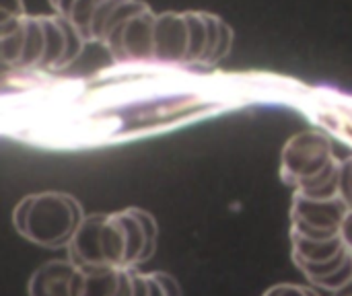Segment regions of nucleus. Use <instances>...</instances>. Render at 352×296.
I'll list each match as a JSON object with an SVG mask.
<instances>
[{
	"label": "nucleus",
	"mask_w": 352,
	"mask_h": 296,
	"mask_svg": "<svg viewBox=\"0 0 352 296\" xmlns=\"http://www.w3.org/2000/svg\"><path fill=\"white\" fill-rule=\"evenodd\" d=\"M157 235V220L142 208L89 214L66 245L68 260L80 270H132L153 258Z\"/></svg>",
	"instance_id": "nucleus-1"
},
{
	"label": "nucleus",
	"mask_w": 352,
	"mask_h": 296,
	"mask_svg": "<svg viewBox=\"0 0 352 296\" xmlns=\"http://www.w3.org/2000/svg\"><path fill=\"white\" fill-rule=\"evenodd\" d=\"M340 175L342 161L326 132H297L285 142L280 152V179L297 194L307 198L342 196Z\"/></svg>",
	"instance_id": "nucleus-2"
},
{
	"label": "nucleus",
	"mask_w": 352,
	"mask_h": 296,
	"mask_svg": "<svg viewBox=\"0 0 352 296\" xmlns=\"http://www.w3.org/2000/svg\"><path fill=\"white\" fill-rule=\"evenodd\" d=\"M85 218L78 200L64 192H41L25 196L12 210V225L27 241L60 249L66 247Z\"/></svg>",
	"instance_id": "nucleus-3"
},
{
	"label": "nucleus",
	"mask_w": 352,
	"mask_h": 296,
	"mask_svg": "<svg viewBox=\"0 0 352 296\" xmlns=\"http://www.w3.org/2000/svg\"><path fill=\"white\" fill-rule=\"evenodd\" d=\"M153 8L144 0H118L111 8L99 43L124 64H153Z\"/></svg>",
	"instance_id": "nucleus-4"
},
{
	"label": "nucleus",
	"mask_w": 352,
	"mask_h": 296,
	"mask_svg": "<svg viewBox=\"0 0 352 296\" xmlns=\"http://www.w3.org/2000/svg\"><path fill=\"white\" fill-rule=\"evenodd\" d=\"M291 258L318 288L338 293L352 284V255L340 235L334 239H303L291 235Z\"/></svg>",
	"instance_id": "nucleus-5"
},
{
	"label": "nucleus",
	"mask_w": 352,
	"mask_h": 296,
	"mask_svg": "<svg viewBox=\"0 0 352 296\" xmlns=\"http://www.w3.org/2000/svg\"><path fill=\"white\" fill-rule=\"evenodd\" d=\"M299 107L322 132L352 148V95L334 87L301 84Z\"/></svg>",
	"instance_id": "nucleus-6"
},
{
	"label": "nucleus",
	"mask_w": 352,
	"mask_h": 296,
	"mask_svg": "<svg viewBox=\"0 0 352 296\" xmlns=\"http://www.w3.org/2000/svg\"><path fill=\"white\" fill-rule=\"evenodd\" d=\"M351 204L344 196L336 198H307L293 194L291 202V235L303 239H334L340 235V225Z\"/></svg>",
	"instance_id": "nucleus-7"
},
{
	"label": "nucleus",
	"mask_w": 352,
	"mask_h": 296,
	"mask_svg": "<svg viewBox=\"0 0 352 296\" xmlns=\"http://www.w3.org/2000/svg\"><path fill=\"white\" fill-rule=\"evenodd\" d=\"M43 27V56L41 70H64L82 54L85 39L78 29L60 14H41Z\"/></svg>",
	"instance_id": "nucleus-8"
},
{
	"label": "nucleus",
	"mask_w": 352,
	"mask_h": 296,
	"mask_svg": "<svg viewBox=\"0 0 352 296\" xmlns=\"http://www.w3.org/2000/svg\"><path fill=\"white\" fill-rule=\"evenodd\" d=\"M82 286V270L70 260H54L41 264L31 280L29 296H78Z\"/></svg>",
	"instance_id": "nucleus-9"
},
{
	"label": "nucleus",
	"mask_w": 352,
	"mask_h": 296,
	"mask_svg": "<svg viewBox=\"0 0 352 296\" xmlns=\"http://www.w3.org/2000/svg\"><path fill=\"white\" fill-rule=\"evenodd\" d=\"M56 14L68 19L85 41H99L101 25L113 0H50Z\"/></svg>",
	"instance_id": "nucleus-10"
},
{
	"label": "nucleus",
	"mask_w": 352,
	"mask_h": 296,
	"mask_svg": "<svg viewBox=\"0 0 352 296\" xmlns=\"http://www.w3.org/2000/svg\"><path fill=\"white\" fill-rule=\"evenodd\" d=\"M132 272L120 268H87L82 270L78 296H132Z\"/></svg>",
	"instance_id": "nucleus-11"
},
{
	"label": "nucleus",
	"mask_w": 352,
	"mask_h": 296,
	"mask_svg": "<svg viewBox=\"0 0 352 296\" xmlns=\"http://www.w3.org/2000/svg\"><path fill=\"white\" fill-rule=\"evenodd\" d=\"M132 296H182V288L167 272H132Z\"/></svg>",
	"instance_id": "nucleus-12"
},
{
	"label": "nucleus",
	"mask_w": 352,
	"mask_h": 296,
	"mask_svg": "<svg viewBox=\"0 0 352 296\" xmlns=\"http://www.w3.org/2000/svg\"><path fill=\"white\" fill-rule=\"evenodd\" d=\"M27 12L23 0H0V29L16 23Z\"/></svg>",
	"instance_id": "nucleus-13"
},
{
	"label": "nucleus",
	"mask_w": 352,
	"mask_h": 296,
	"mask_svg": "<svg viewBox=\"0 0 352 296\" xmlns=\"http://www.w3.org/2000/svg\"><path fill=\"white\" fill-rule=\"evenodd\" d=\"M264 296H320V293L301 284H276L268 288Z\"/></svg>",
	"instance_id": "nucleus-14"
},
{
	"label": "nucleus",
	"mask_w": 352,
	"mask_h": 296,
	"mask_svg": "<svg viewBox=\"0 0 352 296\" xmlns=\"http://www.w3.org/2000/svg\"><path fill=\"white\" fill-rule=\"evenodd\" d=\"M340 187L344 200L352 206V157L342 161V175H340Z\"/></svg>",
	"instance_id": "nucleus-15"
},
{
	"label": "nucleus",
	"mask_w": 352,
	"mask_h": 296,
	"mask_svg": "<svg viewBox=\"0 0 352 296\" xmlns=\"http://www.w3.org/2000/svg\"><path fill=\"white\" fill-rule=\"evenodd\" d=\"M340 239H342L344 247L349 249V253L352 255V206L349 208V212L344 214V218H342V225H340Z\"/></svg>",
	"instance_id": "nucleus-16"
},
{
	"label": "nucleus",
	"mask_w": 352,
	"mask_h": 296,
	"mask_svg": "<svg viewBox=\"0 0 352 296\" xmlns=\"http://www.w3.org/2000/svg\"><path fill=\"white\" fill-rule=\"evenodd\" d=\"M334 296H352V284L346 286V288H342V291H338V293H334Z\"/></svg>",
	"instance_id": "nucleus-17"
}]
</instances>
